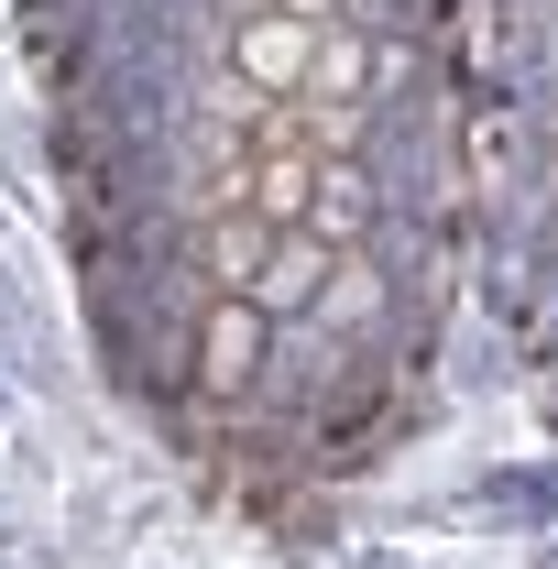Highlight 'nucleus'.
<instances>
[{
	"instance_id": "nucleus-1",
	"label": "nucleus",
	"mask_w": 558,
	"mask_h": 569,
	"mask_svg": "<svg viewBox=\"0 0 558 569\" xmlns=\"http://www.w3.org/2000/svg\"><path fill=\"white\" fill-rule=\"evenodd\" d=\"M307 56H318V33L285 22V11H252V22L230 33V77H241L252 99H296V88H307Z\"/></svg>"
},
{
	"instance_id": "nucleus-2",
	"label": "nucleus",
	"mask_w": 558,
	"mask_h": 569,
	"mask_svg": "<svg viewBox=\"0 0 558 569\" xmlns=\"http://www.w3.org/2000/svg\"><path fill=\"white\" fill-rule=\"evenodd\" d=\"M263 340H275V318L252 296H209V318H198V383L209 395H241L263 372Z\"/></svg>"
},
{
	"instance_id": "nucleus-3",
	"label": "nucleus",
	"mask_w": 558,
	"mask_h": 569,
	"mask_svg": "<svg viewBox=\"0 0 558 569\" xmlns=\"http://www.w3.org/2000/svg\"><path fill=\"white\" fill-rule=\"evenodd\" d=\"M275 241H285V230H263L252 209H209V219H198V263H209L219 296H252V274H263Z\"/></svg>"
},
{
	"instance_id": "nucleus-4",
	"label": "nucleus",
	"mask_w": 558,
	"mask_h": 569,
	"mask_svg": "<svg viewBox=\"0 0 558 569\" xmlns=\"http://www.w3.org/2000/svg\"><path fill=\"white\" fill-rule=\"evenodd\" d=\"M307 198H318V153L307 142H263L252 153V219L263 230H307Z\"/></svg>"
},
{
	"instance_id": "nucleus-5",
	"label": "nucleus",
	"mask_w": 558,
	"mask_h": 569,
	"mask_svg": "<svg viewBox=\"0 0 558 569\" xmlns=\"http://www.w3.org/2000/svg\"><path fill=\"white\" fill-rule=\"evenodd\" d=\"M318 284H329V252L307 230H285L275 252H263V274H252V307L263 318H318Z\"/></svg>"
},
{
	"instance_id": "nucleus-6",
	"label": "nucleus",
	"mask_w": 558,
	"mask_h": 569,
	"mask_svg": "<svg viewBox=\"0 0 558 569\" xmlns=\"http://www.w3.org/2000/svg\"><path fill=\"white\" fill-rule=\"evenodd\" d=\"M318 318H329V329H372V318H383V274H372V252H329Z\"/></svg>"
},
{
	"instance_id": "nucleus-7",
	"label": "nucleus",
	"mask_w": 558,
	"mask_h": 569,
	"mask_svg": "<svg viewBox=\"0 0 558 569\" xmlns=\"http://www.w3.org/2000/svg\"><path fill=\"white\" fill-rule=\"evenodd\" d=\"M285 22H307V33H329V22H340V0H275Z\"/></svg>"
}]
</instances>
